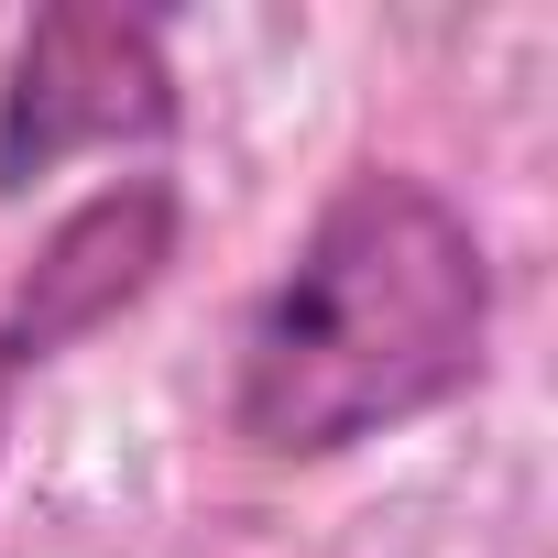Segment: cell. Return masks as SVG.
<instances>
[{"label":"cell","instance_id":"obj_1","mask_svg":"<svg viewBox=\"0 0 558 558\" xmlns=\"http://www.w3.org/2000/svg\"><path fill=\"white\" fill-rule=\"evenodd\" d=\"M493 373V252L416 165H351L230 351V438L274 471L351 460Z\"/></svg>","mask_w":558,"mask_h":558},{"label":"cell","instance_id":"obj_2","mask_svg":"<svg viewBox=\"0 0 558 558\" xmlns=\"http://www.w3.org/2000/svg\"><path fill=\"white\" fill-rule=\"evenodd\" d=\"M186 88L165 56L154 12H110V0H56L23 23L12 66H0V197H34L77 154L121 143H175Z\"/></svg>","mask_w":558,"mask_h":558},{"label":"cell","instance_id":"obj_3","mask_svg":"<svg viewBox=\"0 0 558 558\" xmlns=\"http://www.w3.org/2000/svg\"><path fill=\"white\" fill-rule=\"evenodd\" d=\"M175 241H186L175 175H110V186H88L34 241V263L12 274V296H0V395H23V373L88 351L99 329H121L175 274Z\"/></svg>","mask_w":558,"mask_h":558},{"label":"cell","instance_id":"obj_4","mask_svg":"<svg viewBox=\"0 0 558 558\" xmlns=\"http://www.w3.org/2000/svg\"><path fill=\"white\" fill-rule=\"evenodd\" d=\"M0 427H12V395H0Z\"/></svg>","mask_w":558,"mask_h":558}]
</instances>
